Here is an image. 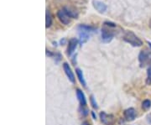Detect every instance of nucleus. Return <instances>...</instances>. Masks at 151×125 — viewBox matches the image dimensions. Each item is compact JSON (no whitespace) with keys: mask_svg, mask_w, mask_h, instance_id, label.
Returning a JSON list of instances; mask_svg holds the SVG:
<instances>
[{"mask_svg":"<svg viewBox=\"0 0 151 125\" xmlns=\"http://www.w3.org/2000/svg\"><path fill=\"white\" fill-rule=\"evenodd\" d=\"M52 24V16H51V14L50 10H46L45 13V28H50Z\"/></svg>","mask_w":151,"mask_h":125,"instance_id":"4468645a","label":"nucleus"},{"mask_svg":"<svg viewBox=\"0 0 151 125\" xmlns=\"http://www.w3.org/2000/svg\"><path fill=\"white\" fill-rule=\"evenodd\" d=\"M149 60V55L146 52L145 50H142L139 55V60L141 66L145 65V63Z\"/></svg>","mask_w":151,"mask_h":125,"instance_id":"f8f14e48","label":"nucleus"},{"mask_svg":"<svg viewBox=\"0 0 151 125\" xmlns=\"http://www.w3.org/2000/svg\"><path fill=\"white\" fill-rule=\"evenodd\" d=\"M57 17H58V19H59V20L60 21L61 24H63L65 25L70 24V18L65 14V12L63 10V9L58 10V12H57Z\"/></svg>","mask_w":151,"mask_h":125,"instance_id":"6e6552de","label":"nucleus"},{"mask_svg":"<svg viewBox=\"0 0 151 125\" xmlns=\"http://www.w3.org/2000/svg\"><path fill=\"white\" fill-rule=\"evenodd\" d=\"M65 39H63V40H60V44H61V45H62V44H65Z\"/></svg>","mask_w":151,"mask_h":125,"instance_id":"412c9836","label":"nucleus"},{"mask_svg":"<svg viewBox=\"0 0 151 125\" xmlns=\"http://www.w3.org/2000/svg\"><path fill=\"white\" fill-rule=\"evenodd\" d=\"M76 76H77V78L79 80V82H81V84L84 87H86V82L85 81V78H84V75H83V72L81 71V69L79 68H76Z\"/></svg>","mask_w":151,"mask_h":125,"instance_id":"ddd939ff","label":"nucleus"},{"mask_svg":"<svg viewBox=\"0 0 151 125\" xmlns=\"http://www.w3.org/2000/svg\"><path fill=\"white\" fill-rule=\"evenodd\" d=\"M81 125H89V123L88 122H84V123H82Z\"/></svg>","mask_w":151,"mask_h":125,"instance_id":"4be33fe9","label":"nucleus"},{"mask_svg":"<svg viewBox=\"0 0 151 125\" xmlns=\"http://www.w3.org/2000/svg\"><path fill=\"white\" fill-rule=\"evenodd\" d=\"M99 117L101 122L104 125H114L116 123V118L113 114H108L105 112H101Z\"/></svg>","mask_w":151,"mask_h":125,"instance_id":"20e7f679","label":"nucleus"},{"mask_svg":"<svg viewBox=\"0 0 151 125\" xmlns=\"http://www.w3.org/2000/svg\"><path fill=\"white\" fill-rule=\"evenodd\" d=\"M63 10L65 11V14L70 17V19H77L78 18V12L73 8L65 6L63 8Z\"/></svg>","mask_w":151,"mask_h":125,"instance_id":"9d476101","label":"nucleus"},{"mask_svg":"<svg viewBox=\"0 0 151 125\" xmlns=\"http://www.w3.org/2000/svg\"><path fill=\"white\" fill-rule=\"evenodd\" d=\"M124 119L127 121H134L137 116L136 110L134 108H129L126 109L124 112Z\"/></svg>","mask_w":151,"mask_h":125,"instance_id":"1a4fd4ad","label":"nucleus"},{"mask_svg":"<svg viewBox=\"0 0 151 125\" xmlns=\"http://www.w3.org/2000/svg\"><path fill=\"white\" fill-rule=\"evenodd\" d=\"M117 27L115 23L111 21H105L103 23L102 28V40L104 43H109L115 35V32L113 30L114 28Z\"/></svg>","mask_w":151,"mask_h":125,"instance_id":"f257e3e1","label":"nucleus"},{"mask_svg":"<svg viewBox=\"0 0 151 125\" xmlns=\"http://www.w3.org/2000/svg\"><path fill=\"white\" fill-rule=\"evenodd\" d=\"M150 27L151 29V19H150Z\"/></svg>","mask_w":151,"mask_h":125,"instance_id":"b1692460","label":"nucleus"},{"mask_svg":"<svg viewBox=\"0 0 151 125\" xmlns=\"http://www.w3.org/2000/svg\"><path fill=\"white\" fill-rule=\"evenodd\" d=\"M92 5L94 7V9L100 14H104L108 9L107 4L99 0H92Z\"/></svg>","mask_w":151,"mask_h":125,"instance_id":"423d86ee","label":"nucleus"},{"mask_svg":"<svg viewBox=\"0 0 151 125\" xmlns=\"http://www.w3.org/2000/svg\"><path fill=\"white\" fill-rule=\"evenodd\" d=\"M123 40L134 47H140L143 45V40L131 30H126L124 32Z\"/></svg>","mask_w":151,"mask_h":125,"instance_id":"7ed1b4c3","label":"nucleus"},{"mask_svg":"<svg viewBox=\"0 0 151 125\" xmlns=\"http://www.w3.org/2000/svg\"><path fill=\"white\" fill-rule=\"evenodd\" d=\"M90 102H91V105H92L93 108H98V106H97V102H96V99L94 98V97H93L92 95L90 97Z\"/></svg>","mask_w":151,"mask_h":125,"instance_id":"dca6fc26","label":"nucleus"},{"mask_svg":"<svg viewBox=\"0 0 151 125\" xmlns=\"http://www.w3.org/2000/svg\"><path fill=\"white\" fill-rule=\"evenodd\" d=\"M63 70L65 71V75L67 76V78L69 79V81L71 83H75V75H74V73H73V71H72V70H71V68H70V66L69 65L68 63H66V62L63 63Z\"/></svg>","mask_w":151,"mask_h":125,"instance_id":"0eeeda50","label":"nucleus"},{"mask_svg":"<svg viewBox=\"0 0 151 125\" xmlns=\"http://www.w3.org/2000/svg\"><path fill=\"white\" fill-rule=\"evenodd\" d=\"M79 44V40L76 38H71L68 42V46H67V50H66V54L68 56H70L71 55L75 52L76 49L77 47Z\"/></svg>","mask_w":151,"mask_h":125,"instance_id":"39448f33","label":"nucleus"},{"mask_svg":"<svg viewBox=\"0 0 151 125\" xmlns=\"http://www.w3.org/2000/svg\"><path fill=\"white\" fill-rule=\"evenodd\" d=\"M146 120H147L148 124L150 125H151V113H150L149 114L146 116Z\"/></svg>","mask_w":151,"mask_h":125,"instance_id":"a211bd4d","label":"nucleus"},{"mask_svg":"<svg viewBox=\"0 0 151 125\" xmlns=\"http://www.w3.org/2000/svg\"><path fill=\"white\" fill-rule=\"evenodd\" d=\"M46 55H47V56H53V53H51L50 50H46Z\"/></svg>","mask_w":151,"mask_h":125,"instance_id":"6ab92c4d","label":"nucleus"},{"mask_svg":"<svg viewBox=\"0 0 151 125\" xmlns=\"http://www.w3.org/2000/svg\"><path fill=\"white\" fill-rule=\"evenodd\" d=\"M147 82L148 83H151V66L148 69V71H147Z\"/></svg>","mask_w":151,"mask_h":125,"instance_id":"f3484780","label":"nucleus"},{"mask_svg":"<svg viewBox=\"0 0 151 125\" xmlns=\"http://www.w3.org/2000/svg\"><path fill=\"white\" fill-rule=\"evenodd\" d=\"M76 98L78 99L80 104H81L82 107H85L86 105V97H85V94L80 89H76Z\"/></svg>","mask_w":151,"mask_h":125,"instance_id":"9b49d317","label":"nucleus"},{"mask_svg":"<svg viewBox=\"0 0 151 125\" xmlns=\"http://www.w3.org/2000/svg\"><path fill=\"white\" fill-rule=\"evenodd\" d=\"M142 108L145 110H149L151 108V101L149 99H145L142 103Z\"/></svg>","mask_w":151,"mask_h":125,"instance_id":"2eb2a0df","label":"nucleus"},{"mask_svg":"<svg viewBox=\"0 0 151 125\" xmlns=\"http://www.w3.org/2000/svg\"><path fill=\"white\" fill-rule=\"evenodd\" d=\"M92 115L93 119H97V115L95 114V113H94V112H92Z\"/></svg>","mask_w":151,"mask_h":125,"instance_id":"aec40b11","label":"nucleus"},{"mask_svg":"<svg viewBox=\"0 0 151 125\" xmlns=\"http://www.w3.org/2000/svg\"><path fill=\"white\" fill-rule=\"evenodd\" d=\"M78 34H79V44L82 45L89 40L91 33L94 32L96 29L87 24H79L77 26Z\"/></svg>","mask_w":151,"mask_h":125,"instance_id":"f03ea898","label":"nucleus"},{"mask_svg":"<svg viewBox=\"0 0 151 125\" xmlns=\"http://www.w3.org/2000/svg\"><path fill=\"white\" fill-rule=\"evenodd\" d=\"M147 43H148V45H149V46H150V50H151V42H150V41H148Z\"/></svg>","mask_w":151,"mask_h":125,"instance_id":"5701e85b","label":"nucleus"}]
</instances>
